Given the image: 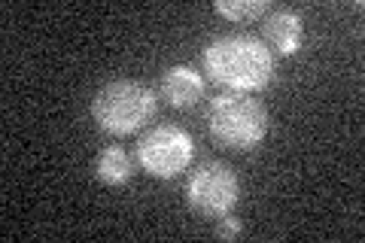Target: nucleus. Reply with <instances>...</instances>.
I'll return each instance as SVG.
<instances>
[{
  "mask_svg": "<svg viewBox=\"0 0 365 243\" xmlns=\"http://www.w3.org/2000/svg\"><path fill=\"white\" fill-rule=\"evenodd\" d=\"M201 64L216 86L241 95H256L274 79V55L253 33H222L210 40L201 49Z\"/></svg>",
  "mask_w": 365,
  "mask_h": 243,
  "instance_id": "1",
  "label": "nucleus"
},
{
  "mask_svg": "<svg viewBox=\"0 0 365 243\" xmlns=\"http://www.w3.org/2000/svg\"><path fill=\"white\" fill-rule=\"evenodd\" d=\"M204 122H207L213 140L235 152L259 149L268 134L265 103L253 95H241V91H222V95L210 98Z\"/></svg>",
  "mask_w": 365,
  "mask_h": 243,
  "instance_id": "2",
  "label": "nucleus"
},
{
  "mask_svg": "<svg viewBox=\"0 0 365 243\" xmlns=\"http://www.w3.org/2000/svg\"><path fill=\"white\" fill-rule=\"evenodd\" d=\"M158 110V95L155 88L137 79H113L104 83L95 98H91V119L98 122L101 131L113 137H125L140 131L146 122H153Z\"/></svg>",
  "mask_w": 365,
  "mask_h": 243,
  "instance_id": "3",
  "label": "nucleus"
},
{
  "mask_svg": "<svg viewBox=\"0 0 365 243\" xmlns=\"http://www.w3.org/2000/svg\"><path fill=\"white\" fill-rule=\"evenodd\" d=\"M134 155H137V165L150 177L174 180L195 158V140L180 125H155V128H150L137 140Z\"/></svg>",
  "mask_w": 365,
  "mask_h": 243,
  "instance_id": "4",
  "label": "nucleus"
},
{
  "mask_svg": "<svg viewBox=\"0 0 365 243\" xmlns=\"http://www.w3.org/2000/svg\"><path fill=\"white\" fill-rule=\"evenodd\" d=\"M186 201L207 219L228 216L241 201V180L225 161H204L186 180Z\"/></svg>",
  "mask_w": 365,
  "mask_h": 243,
  "instance_id": "5",
  "label": "nucleus"
},
{
  "mask_svg": "<svg viewBox=\"0 0 365 243\" xmlns=\"http://www.w3.org/2000/svg\"><path fill=\"white\" fill-rule=\"evenodd\" d=\"M204 73L195 71L192 64H174L168 67L162 73V83H158V91H162V98L170 103V107L177 110H192L195 103H201L204 98Z\"/></svg>",
  "mask_w": 365,
  "mask_h": 243,
  "instance_id": "6",
  "label": "nucleus"
},
{
  "mask_svg": "<svg viewBox=\"0 0 365 243\" xmlns=\"http://www.w3.org/2000/svg\"><path fill=\"white\" fill-rule=\"evenodd\" d=\"M262 33H265V46L271 49V55H295L302 49V40H304V25H302V16L295 9H274V13L265 16L262 21Z\"/></svg>",
  "mask_w": 365,
  "mask_h": 243,
  "instance_id": "7",
  "label": "nucleus"
},
{
  "mask_svg": "<svg viewBox=\"0 0 365 243\" xmlns=\"http://www.w3.org/2000/svg\"><path fill=\"white\" fill-rule=\"evenodd\" d=\"M95 173L104 186H125L134 173V158L122 146H107L101 149V155L95 161Z\"/></svg>",
  "mask_w": 365,
  "mask_h": 243,
  "instance_id": "8",
  "label": "nucleus"
},
{
  "mask_svg": "<svg viewBox=\"0 0 365 243\" xmlns=\"http://www.w3.org/2000/svg\"><path fill=\"white\" fill-rule=\"evenodd\" d=\"M213 9L228 21H256L262 16H268V0H216Z\"/></svg>",
  "mask_w": 365,
  "mask_h": 243,
  "instance_id": "9",
  "label": "nucleus"
},
{
  "mask_svg": "<svg viewBox=\"0 0 365 243\" xmlns=\"http://www.w3.org/2000/svg\"><path fill=\"white\" fill-rule=\"evenodd\" d=\"M241 231H244L241 219H235L232 213H228V216L220 219V225H216V237H222V240H237V237H241Z\"/></svg>",
  "mask_w": 365,
  "mask_h": 243,
  "instance_id": "10",
  "label": "nucleus"
}]
</instances>
